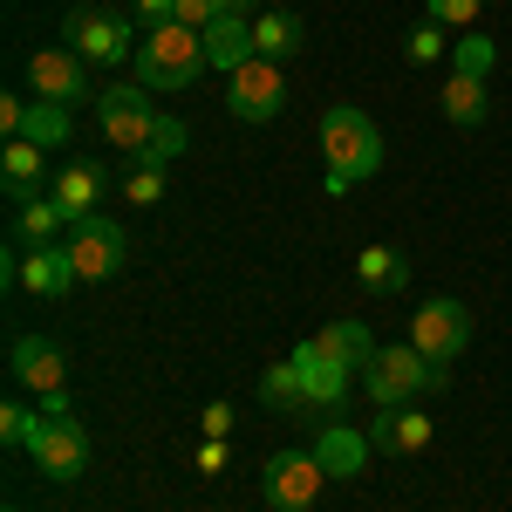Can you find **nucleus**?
<instances>
[{"label":"nucleus","mask_w":512,"mask_h":512,"mask_svg":"<svg viewBox=\"0 0 512 512\" xmlns=\"http://www.w3.org/2000/svg\"><path fill=\"white\" fill-rule=\"evenodd\" d=\"M321 151H328V192H349V185L383 171V130L362 117L355 103H335L321 117Z\"/></svg>","instance_id":"obj_1"},{"label":"nucleus","mask_w":512,"mask_h":512,"mask_svg":"<svg viewBox=\"0 0 512 512\" xmlns=\"http://www.w3.org/2000/svg\"><path fill=\"white\" fill-rule=\"evenodd\" d=\"M198 76H205V35L198 28L164 21V28H151V35L137 41V82L144 89L171 96V89H192Z\"/></svg>","instance_id":"obj_2"},{"label":"nucleus","mask_w":512,"mask_h":512,"mask_svg":"<svg viewBox=\"0 0 512 512\" xmlns=\"http://www.w3.org/2000/svg\"><path fill=\"white\" fill-rule=\"evenodd\" d=\"M362 383H369V403H376V410H396V403H410L417 390H444L451 376H444V362H431L417 342H396V349H376V362L362 369Z\"/></svg>","instance_id":"obj_3"},{"label":"nucleus","mask_w":512,"mask_h":512,"mask_svg":"<svg viewBox=\"0 0 512 512\" xmlns=\"http://www.w3.org/2000/svg\"><path fill=\"white\" fill-rule=\"evenodd\" d=\"M62 41L76 48L82 62H96V69H117V62H137V41H130V21H123L117 7H96V0H82V7H69V21H62Z\"/></svg>","instance_id":"obj_4"},{"label":"nucleus","mask_w":512,"mask_h":512,"mask_svg":"<svg viewBox=\"0 0 512 512\" xmlns=\"http://www.w3.org/2000/svg\"><path fill=\"white\" fill-rule=\"evenodd\" d=\"M96 130L110 137V151L144 158V151H151V130H158L151 89H144V82H117V89H103V96H96Z\"/></svg>","instance_id":"obj_5"},{"label":"nucleus","mask_w":512,"mask_h":512,"mask_svg":"<svg viewBox=\"0 0 512 512\" xmlns=\"http://www.w3.org/2000/svg\"><path fill=\"white\" fill-rule=\"evenodd\" d=\"M28 89H35L41 103H62V110H76V103H96V96H103L76 48H35V55H28Z\"/></svg>","instance_id":"obj_6"},{"label":"nucleus","mask_w":512,"mask_h":512,"mask_svg":"<svg viewBox=\"0 0 512 512\" xmlns=\"http://www.w3.org/2000/svg\"><path fill=\"white\" fill-rule=\"evenodd\" d=\"M321 485H328V472H321L315 451H274V458L260 465V492H267L274 512H308Z\"/></svg>","instance_id":"obj_7"},{"label":"nucleus","mask_w":512,"mask_h":512,"mask_svg":"<svg viewBox=\"0 0 512 512\" xmlns=\"http://www.w3.org/2000/svg\"><path fill=\"white\" fill-rule=\"evenodd\" d=\"M28 458H35V472H41V478L69 485V478H82V465H89V437H82L76 417H41V410H35Z\"/></svg>","instance_id":"obj_8"},{"label":"nucleus","mask_w":512,"mask_h":512,"mask_svg":"<svg viewBox=\"0 0 512 512\" xmlns=\"http://www.w3.org/2000/svg\"><path fill=\"white\" fill-rule=\"evenodd\" d=\"M226 110H233L239 123H274L280 110H287V76H280V62L253 55L239 76H226Z\"/></svg>","instance_id":"obj_9"},{"label":"nucleus","mask_w":512,"mask_h":512,"mask_svg":"<svg viewBox=\"0 0 512 512\" xmlns=\"http://www.w3.org/2000/svg\"><path fill=\"white\" fill-rule=\"evenodd\" d=\"M410 342L431 355V362H458L465 342H472V315H465V301H424L417 315H410Z\"/></svg>","instance_id":"obj_10"},{"label":"nucleus","mask_w":512,"mask_h":512,"mask_svg":"<svg viewBox=\"0 0 512 512\" xmlns=\"http://www.w3.org/2000/svg\"><path fill=\"white\" fill-rule=\"evenodd\" d=\"M69 253H76L82 280H110V274H123L130 239H123L117 219H76V226H69Z\"/></svg>","instance_id":"obj_11"},{"label":"nucleus","mask_w":512,"mask_h":512,"mask_svg":"<svg viewBox=\"0 0 512 512\" xmlns=\"http://www.w3.org/2000/svg\"><path fill=\"white\" fill-rule=\"evenodd\" d=\"M294 369H301V390H308V417H335V410H342V396H349V383H355V369L328 362L315 342H301V349H294Z\"/></svg>","instance_id":"obj_12"},{"label":"nucleus","mask_w":512,"mask_h":512,"mask_svg":"<svg viewBox=\"0 0 512 512\" xmlns=\"http://www.w3.org/2000/svg\"><path fill=\"white\" fill-rule=\"evenodd\" d=\"M14 383H21L28 396L69 390V355L55 349L48 335H21V342H14Z\"/></svg>","instance_id":"obj_13"},{"label":"nucleus","mask_w":512,"mask_h":512,"mask_svg":"<svg viewBox=\"0 0 512 512\" xmlns=\"http://www.w3.org/2000/svg\"><path fill=\"white\" fill-rule=\"evenodd\" d=\"M424 444H431V417L410 410V403H396V410H376V417H369V451L410 458V451H424Z\"/></svg>","instance_id":"obj_14"},{"label":"nucleus","mask_w":512,"mask_h":512,"mask_svg":"<svg viewBox=\"0 0 512 512\" xmlns=\"http://www.w3.org/2000/svg\"><path fill=\"white\" fill-rule=\"evenodd\" d=\"M76 253H69V239H55V246H28V253H21V287H35V294H48V301H55V294H69V287H76Z\"/></svg>","instance_id":"obj_15"},{"label":"nucleus","mask_w":512,"mask_h":512,"mask_svg":"<svg viewBox=\"0 0 512 512\" xmlns=\"http://www.w3.org/2000/svg\"><path fill=\"white\" fill-rule=\"evenodd\" d=\"M253 62V21L246 14H226V21H212L205 28V69H219V76H239Z\"/></svg>","instance_id":"obj_16"},{"label":"nucleus","mask_w":512,"mask_h":512,"mask_svg":"<svg viewBox=\"0 0 512 512\" xmlns=\"http://www.w3.org/2000/svg\"><path fill=\"white\" fill-rule=\"evenodd\" d=\"M103 164H89V158H76V164H62V178H55V205H62V219L76 226V219H96V198H103Z\"/></svg>","instance_id":"obj_17"},{"label":"nucleus","mask_w":512,"mask_h":512,"mask_svg":"<svg viewBox=\"0 0 512 512\" xmlns=\"http://www.w3.org/2000/svg\"><path fill=\"white\" fill-rule=\"evenodd\" d=\"M315 458H321V472H328V478H355V472H362V458H369V431H355V424H321Z\"/></svg>","instance_id":"obj_18"},{"label":"nucleus","mask_w":512,"mask_h":512,"mask_svg":"<svg viewBox=\"0 0 512 512\" xmlns=\"http://www.w3.org/2000/svg\"><path fill=\"white\" fill-rule=\"evenodd\" d=\"M308 342H315V349L328 355V362L355 369V376H362V369L376 362V342H369V328H362V321H328V328H315Z\"/></svg>","instance_id":"obj_19"},{"label":"nucleus","mask_w":512,"mask_h":512,"mask_svg":"<svg viewBox=\"0 0 512 512\" xmlns=\"http://www.w3.org/2000/svg\"><path fill=\"white\" fill-rule=\"evenodd\" d=\"M69 219H62V205H55V192H14V233L28 239V246H55V233H62Z\"/></svg>","instance_id":"obj_20"},{"label":"nucleus","mask_w":512,"mask_h":512,"mask_svg":"<svg viewBox=\"0 0 512 512\" xmlns=\"http://www.w3.org/2000/svg\"><path fill=\"white\" fill-rule=\"evenodd\" d=\"M41 158H48V151H41V144H28V137H7V144H0V178H7V198H14V192H35V185H41Z\"/></svg>","instance_id":"obj_21"},{"label":"nucleus","mask_w":512,"mask_h":512,"mask_svg":"<svg viewBox=\"0 0 512 512\" xmlns=\"http://www.w3.org/2000/svg\"><path fill=\"white\" fill-rule=\"evenodd\" d=\"M437 103H444V117L458 123V130H478V123H485V110H492V103H485V82H478V76H451Z\"/></svg>","instance_id":"obj_22"},{"label":"nucleus","mask_w":512,"mask_h":512,"mask_svg":"<svg viewBox=\"0 0 512 512\" xmlns=\"http://www.w3.org/2000/svg\"><path fill=\"white\" fill-rule=\"evenodd\" d=\"M355 274H362V287H369V294H403L410 267H403V253H390V246H369V253L355 260Z\"/></svg>","instance_id":"obj_23"},{"label":"nucleus","mask_w":512,"mask_h":512,"mask_svg":"<svg viewBox=\"0 0 512 512\" xmlns=\"http://www.w3.org/2000/svg\"><path fill=\"white\" fill-rule=\"evenodd\" d=\"M260 396H267L274 410H287V417H308V390H301V369H294V355H287V362H274V369L260 376Z\"/></svg>","instance_id":"obj_24"},{"label":"nucleus","mask_w":512,"mask_h":512,"mask_svg":"<svg viewBox=\"0 0 512 512\" xmlns=\"http://www.w3.org/2000/svg\"><path fill=\"white\" fill-rule=\"evenodd\" d=\"M294 48H301V21H294V14H260V21H253V55L280 62V55H294Z\"/></svg>","instance_id":"obj_25"},{"label":"nucleus","mask_w":512,"mask_h":512,"mask_svg":"<svg viewBox=\"0 0 512 512\" xmlns=\"http://www.w3.org/2000/svg\"><path fill=\"white\" fill-rule=\"evenodd\" d=\"M21 137L28 144H41V151H55V144H69V110L62 103H28V123H21Z\"/></svg>","instance_id":"obj_26"},{"label":"nucleus","mask_w":512,"mask_h":512,"mask_svg":"<svg viewBox=\"0 0 512 512\" xmlns=\"http://www.w3.org/2000/svg\"><path fill=\"white\" fill-rule=\"evenodd\" d=\"M492 62H499V48L478 35V28H465V41H451V76H492Z\"/></svg>","instance_id":"obj_27"},{"label":"nucleus","mask_w":512,"mask_h":512,"mask_svg":"<svg viewBox=\"0 0 512 512\" xmlns=\"http://www.w3.org/2000/svg\"><path fill=\"white\" fill-rule=\"evenodd\" d=\"M178 151H185V123H178V117H158V130H151V151H144L137 164H158V171H164Z\"/></svg>","instance_id":"obj_28"},{"label":"nucleus","mask_w":512,"mask_h":512,"mask_svg":"<svg viewBox=\"0 0 512 512\" xmlns=\"http://www.w3.org/2000/svg\"><path fill=\"white\" fill-rule=\"evenodd\" d=\"M239 7H246V0H178V21L205 35L212 21H226V14H239Z\"/></svg>","instance_id":"obj_29"},{"label":"nucleus","mask_w":512,"mask_h":512,"mask_svg":"<svg viewBox=\"0 0 512 512\" xmlns=\"http://www.w3.org/2000/svg\"><path fill=\"white\" fill-rule=\"evenodd\" d=\"M478 7L485 0H424V21H437V28H478Z\"/></svg>","instance_id":"obj_30"},{"label":"nucleus","mask_w":512,"mask_h":512,"mask_svg":"<svg viewBox=\"0 0 512 512\" xmlns=\"http://www.w3.org/2000/svg\"><path fill=\"white\" fill-rule=\"evenodd\" d=\"M28 437H35V410H28V403H7V410H0V444H7V451H28Z\"/></svg>","instance_id":"obj_31"},{"label":"nucleus","mask_w":512,"mask_h":512,"mask_svg":"<svg viewBox=\"0 0 512 512\" xmlns=\"http://www.w3.org/2000/svg\"><path fill=\"white\" fill-rule=\"evenodd\" d=\"M403 55H410V62H437V55H444V28H437V21H417L410 41H403Z\"/></svg>","instance_id":"obj_32"},{"label":"nucleus","mask_w":512,"mask_h":512,"mask_svg":"<svg viewBox=\"0 0 512 512\" xmlns=\"http://www.w3.org/2000/svg\"><path fill=\"white\" fill-rule=\"evenodd\" d=\"M123 192H130V205H158V198H164V171H158V164H137Z\"/></svg>","instance_id":"obj_33"},{"label":"nucleus","mask_w":512,"mask_h":512,"mask_svg":"<svg viewBox=\"0 0 512 512\" xmlns=\"http://www.w3.org/2000/svg\"><path fill=\"white\" fill-rule=\"evenodd\" d=\"M21 123H28V103H21V96H0V130L21 137Z\"/></svg>","instance_id":"obj_34"},{"label":"nucleus","mask_w":512,"mask_h":512,"mask_svg":"<svg viewBox=\"0 0 512 512\" xmlns=\"http://www.w3.org/2000/svg\"><path fill=\"white\" fill-rule=\"evenodd\" d=\"M233 431V403H205V437H226Z\"/></svg>","instance_id":"obj_35"},{"label":"nucleus","mask_w":512,"mask_h":512,"mask_svg":"<svg viewBox=\"0 0 512 512\" xmlns=\"http://www.w3.org/2000/svg\"><path fill=\"white\" fill-rule=\"evenodd\" d=\"M137 14H144L151 28H164V21H178V0H137Z\"/></svg>","instance_id":"obj_36"},{"label":"nucleus","mask_w":512,"mask_h":512,"mask_svg":"<svg viewBox=\"0 0 512 512\" xmlns=\"http://www.w3.org/2000/svg\"><path fill=\"white\" fill-rule=\"evenodd\" d=\"M198 472H226V444H219V437L198 444Z\"/></svg>","instance_id":"obj_37"},{"label":"nucleus","mask_w":512,"mask_h":512,"mask_svg":"<svg viewBox=\"0 0 512 512\" xmlns=\"http://www.w3.org/2000/svg\"><path fill=\"white\" fill-rule=\"evenodd\" d=\"M35 410H41V417H69V390H48V396H35Z\"/></svg>","instance_id":"obj_38"},{"label":"nucleus","mask_w":512,"mask_h":512,"mask_svg":"<svg viewBox=\"0 0 512 512\" xmlns=\"http://www.w3.org/2000/svg\"><path fill=\"white\" fill-rule=\"evenodd\" d=\"M267 7H280V0H267Z\"/></svg>","instance_id":"obj_39"},{"label":"nucleus","mask_w":512,"mask_h":512,"mask_svg":"<svg viewBox=\"0 0 512 512\" xmlns=\"http://www.w3.org/2000/svg\"><path fill=\"white\" fill-rule=\"evenodd\" d=\"M7 512H21V506H7Z\"/></svg>","instance_id":"obj_40"}]
</instances>
